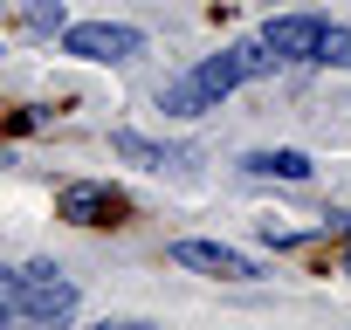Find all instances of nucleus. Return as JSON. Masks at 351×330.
<instances>
[{"label":"nucleus","instance_id":"obj_4","mask_svg":"<svg viewBox=\"0 0 351 330\" xmlns=\"http://www.w3.org/2000/svg\"><path fill=\"white\" fill-rule=\"evenodd\" d=\"M172 262L193 275H214V282H262V262L228 241H172Z\"/></svg>","mask_w":351,"mask_h":330},{"label":"nucleus","instance_id":"obj_10","mask_svg":"<svg viewBox=\"0 0 351 330\" xmlns=\"http://www.w3.org/2000/svg\"><path fill=\"white\" fill-rule=\"evenodd\" d=\"M344 275H351V255H344Z\"/></svg>","mask_w":351,"mask_h":330},{"label":"nucleus","instance_id":"obj_6","mask_svg":"<svg viewBox=\"0 0 351 330\" xmlns=\"http://www.w3.org/2000/svg\"><path fill=\"white\" fill-rule=\"evenodd\" d=\"M262 42L276 49V62H317L324 21H317V14H276V21L262 28Z\"/></svg>","mask_w":351,"mask_h":330},{"label":"nucleus","instance_id":"obj_7","mask_svg":"<svg viewBox=\"0 0 351 330\" xmlns=\"http://www.w3.org/2000/svg\"><path fill=\"white\" fill-rule=\"evenodd\" d=\"M241 173H255V179H310V151H296V144L248 151V158H241Z\"/></svg>","mask_w":351,"mask_h":330},{"label":"nucleus","instance_id":"obj_1","mask_svg":"<svg viewBox=\"0 0 351 330\" xmlns=\"http://www.w3.org/2000/svg\"><path fill=\"white\" fill-rule=\"evenodd\" d=\"M269 69H276V49H269L262 35H255V42H234V49L207 55L193 76L165 83V90H158V110H172V117H207V110H221L228 90H241V83H255V76H269Z\"/></svg>","mask_w":351,"mask_h":330},{"label":"nucleus","instance_id":"obj_3","mask_svg":"<svg viewBox=\"0 0 351 330\" xmlns=\"http://www.w3.org/2000/svg\"><path fill=\"white\" fill-rule=\"evenodd\" d=\"M62 55H76V62H131V55H145V35L131 21H76V28H62Z\"/></svg>","mask_w":351,"mask_h":330},{"label":"nucleus","instance_id":"obj_5","mask_svg":"<svg viewBox=\"0 0 351 330\" xmlns=\"http://www.w3.org/2000/svg\"><path fill=\"white\" fill-rule=\"evenodd\" d=\"M56 214H62L69 227H110L117 214H131V200H124L117 186H104V179H76V186L56 193Z\"/></svg>","mask_w":351,"mask_h":330},{"label":"nucleus","instance_id":"obj_8","mask_svg":"<svg viewBox=\"0 0 351 330\" xmlns=\"http://www.w3.org/2000/svg\"><path fill=\"white\" fill-rule=\"evenodd\" d=\"M110 151L131 158V165H152V173H165V165H172V151L152 144V138H138V131H110Z\"/></svg>","mask_w":351,"mask_h":330},{"label":"nucleus","instance_id":"obj_9","mask_svg":"<svg viewBox=\"0 0 351 330\" xmlns=\"http://www.w3.org/2000/svg\"><path fill=\"white\" fill-rule=\"evenodd\" d=\"M317 62H330V69H351V28H324V42H317Z\"/></svg>","mask_w":351,"mask_h":330},{"label":"nucleus","instance_id":"obj_2","mask_svg":"<svg viewBox=\"0 0 351 330\" xmlns=\"http://www.w3.org/2000/svg\"><path fill=\"white\" fill-rule=\"evenodd\" d=\"M69 309H76V282L56 262L0 268V330H14V323H62Z\"/></svg>","mask_w":351,"mask_h":330},{"label":"nucleus","instance_id":"obj_11","mask_svg":"<svg viewBox=\"0 0 351 330\" xmlns=\"http://www.w3.org/2000/svg\"><path fill=\"white\" fill-rule=\"evenodd\" d=\"M0 165H8V151H0Z\"/></svg>","mask_w":351,"mask_h":330}]
</instances>
